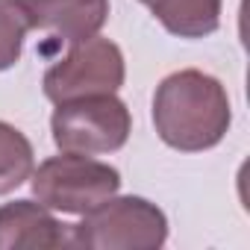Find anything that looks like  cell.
I'll return each instance as SVG.
<instances>
[{
  "label": "cell",
  "mask_w": 250,
  "mask_h": 250,
  "mask_svg": "<svg viewBox=\"0 0 250 250\" xmlns=\"http://www.w3.org/2000/svg\"><path fill=\"white\" fill-rule=\"evenodd\" d=\"M33 30L80 44L109 21V0H24Z\"/></svg>",
  "instance_id": "52a82bcc"
},
{
  "label": "cell",
  "mask_w": 250,
  "mask_h": 250,
  "mask_svg": "<svg viewBox=\"0 0 250 250\" xmlns=\"http://www.w3.org/2000/svg\"><path fill=\"white\" fill-rule=\"evenodd\" d=\"M24 247H71V224H62L36 200H12L0 206V250Z\"/></svg>",
  "instance_id": "8992f818"
},
{
  "label": "cell",
  "mask_w": 250,
  "mask_h": 250,
  "mask_svg": "<svg viewBox=\"0 0 250 250\" xmlns=\"http://www.w3.org/2000/svg\"><path fill=\"white\" fill-rule=\"evenodd\" d=\"M124 80H127V62L121 47L97 33L80 44H71V50L44 71L42 88L44 97L56 106L91 94H115Z\"/></svg>",
  "instance_id": "5b68a950"
},
{
  "label": "cell",
  "mask_w": 250,
  "mask_h": 250,
  "mask_svg": "<svg viewBox=\"0 0 250 250\" xmlns=\"http://www.w3.org/2000/svg\"><path fill=\"white\" fill-rule=\"evenodd\" d=\"M121 183L124 180L115 165L80 153L50 156L30 174L33 197L62 215H85L106 197L118 194Z\"/></svg>",
  "instance_id": "277c9868"
},
{
  "label": "cell",
  "mask_w": 250,
  "mask_h": 250,
  "mask_svg": "<svg viewBox=\"0 0 250 250\" xmlns=\"http://www.w3.org/2000/svg\"><path fill=\"white\" fill-rule=\"evenodd\" d=\"M232 106L224 83L206 71L183 68L168 74L153 94L156 136L180 153H203L224 142Z\"/></svg>",
  "instance_id": "6da1fadb"
},
{
  "label": "cell",
  "mask_w": 250,
  "mask_h": 250,
  "mask_svg": "<svg viewBox=\"0 0 250 250\" xmlns=\"http://www.w3.org/2000/svg\"><path fill=\"white\" fill-rule=\"evenodd\" d=\"M177 39H206L221 27L224 0H139Z\"/></svg>",
  "instance_id": "ba28073f"
},
{
  "label": "cell",
  "mask_w": 250,
  "mask_h": 250,
  "mask_svg": "<svg viewBox=\"0 0 250 250\" xmlns=\"http://www.w3.org/2000/svg\"><path fill=\"white\" fill-rule=\"evenodd\" d=\"M168 241V218L147 197H106L71 224V247L88 250H159Z\"/></svg>",
  "instance_id": "7a4b0ae2"
},
{
  "label": "cell",
  "mask_w": 250,
  "mask_h": 250,
  "mask_svg": "<svg viewBox=\"0 0 250 250\" xmlns=\"http://www.w3.org/2000/svg\"><path fill=\"white\" fill-rule=\"evenodd\" d=\"M33 168H36V150L30 139L18 127L0 121V197L24 186Z\"/></svg>",
  "instance_id": "9c48e42d"
},
{
  "label": "cell",
  "mask_w": 250,
  "mask_h": 250,
  "mask_svg": "<svg viewBox=\"0 0 250 250\" xmlns=\"http://www.w3.org/2000/svg\"><path fill=\"white\" fill-rule=\"evenodd\" d=\"M33 30L24 0H0V74L15 68L24 53V39Z\"/></svg>",
  "instance_id": "30bf717a"
},
{
  "label": "cell",
  "mask_w": 250,
  "mask_h": 250,
  "mask_svg": "<svg viewBox=\"0 0 250 250\" xmlns=\"http://www.w3.org/2000/svg\"><path fill=\"white\" fill-rule=\"evenodd\" d=\"M50 133L59 153L106 156L130 142L133 115L115 94H91L56 103L50 118Z\"/></svg>",
  "instance_id": "3957f363"
}]
</instances>
